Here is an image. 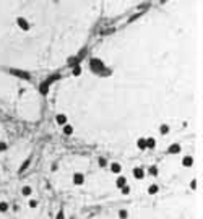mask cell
Segmentation results:
<instances>
[{"label":"cell","instance_id":"6","mask_svg":"<svg viewBox=\"0 0 203 219\" xmlns=\"http://www.w3.org/2000/svg\"><path fill=\"white\" fill-rule=\"evenodd\" d=\"M109 167H111V172H114V174H120V170H122V166L119 162H112Z\"/></svg>","mask_w":203,"mask_h":219},{"label":"cell","instance_id":"1","mask_svg":"<svg viewBox=\"0 0 203 219\" xmlns=\"http://www.w3.org/2000/svg\"><path fill=\"white\" fill-rule=\"evenodd\" d=\"M89 67L93 71H96V73H101V70L104 68V62L101 60V58H91L89 60Z\"/></svg>","mask_w":203,"mask_h":219},{"label":"cell","instance_id":"11","mask_svg":"<svg viewBox=\"0 0 203 219\" xmlns=\"http://www.w3.org/2000/svg\"><path fill=\"white\" fill-rule=\"evenodd\" d=\"M62 127H63L62 131L67 135V136H70V135L73 133V127H71V125H67V123H65V125H62Z\"/></svg>","mask_w":203,"mask_h":219},{"label":"cell","instance_id":"18","mask_svg":"<svg viewBox=\"0 0 203 219\" xmlns=\"http://www.w3.org/2000/svg\"><path fill=\"white\" fill-rule=\"evenodd\" d=\"M119 218H120V219H127V218H129V211L120 209V211H119Z\"/></svg>","mask_w":203,"mask_h":219},{"label":"cell","instance_id":"2","mask_svg":"<svg viewBox=\"0 0 203 219\" xmlns=\"http://www.w3.org/2000/svg\"><path fill=\"white\" fill-rule=\"evenodd\" d=\"M17 26H18L21 31H28V29H29V23H28V20L23 18V16L17 18Z\"/></svg>","mask_w":203,"mask_h":219},{"label":"cell","instance_id":"5","mask_svg":"<svg viewBox=\"0 0 203 219\" xmlns=\"http://www.w3.org/2000/svg\"><path fill=\"white\" fill-rule=\"evenodd\" d=\"M133 177L135 178H143L145 177V170H143L141 167H135L133 169Z\"/></svg>","mask_w":203,"mask_h":219},{"label":"cell","instance_id":"16","mask_svg":"<svg viewBox=\"0 0 203 219\" xmlns=\"http://www.w3.org/2000/svg\"><path fill=\"white\" fill-rule=\"evenodd\" d=\"M159 131H161V135H168L169 133V125H161L159 127Z\"/></svg>","mask_w":203,"mask_h":219},{"label":"cell","instance_id":"20","mask_svg":"<svg viewBox=\"0 0 203 219\" xmlns=\"http://www.w3.org/2000/svg\"><path fill=\"white\" fill-rule=\"evenodd\" d=\"M47 89H49V81H46V83H42V85H41V93L42 94H46Z\"/></svg>","mask_w":203,"mask_h":219},{"label":"cell","instance_id":"19","mask_svg":"<svg viewBox=\"0 0 203 219\" xmlns=\"http://www.w3.org/2000/svg\"><path fill=\"white\" fill-rule=\"evenodd\" d=\"M148 172H150V175H153V177H156V175H158V167H156V166H151Z\"/></svg>","mask_w":203,"mask_h":219},{"label":"cell","instance_id":"15","mask_svg":"<svg viewBox=\"0 0 203 219\" xmlns=\"http://www.w3.org/2000/svg\"><path fill=\"white\" fill-rule=\"evenodd\" d=\"M158 190H159V188H158V185H154V184L148 187V193H150V195H154V193H158Z\"/></svg>","mask_w":203,"mask_h":219},{"label":"cell","instance_id":"10","mask_svg":"<svg viewBox=\"0 0 203 219\" xmlns=\"http://www.w3.org/2000/svg\"><path fill=\"white\" fill-rule=\"evenodd\" d=\"M124 185H127V178L125 177H119L117 180H115V187H117V188H122Z\"/></svg>","mask_w":203,"mask_h":219},{"label":"cell","instance_id":"7","mask_svg":"<svg viewBox=\"0 0 203 219\" xmlns=\"http://www.w3.org/2000/svg\"><path fill=\"white\" fill-rule=\"evenodd\" d=\"M182 166H184V167L193 166V158H192V156H185L184 159H182Z\"/></svg>","mask_w":203,"mask_h":219},{"label":"cell","instance_id":"13","mask_svg":"<svg viewBox=\"0 0 203 219\" xmlns=\"http://www.w3.org/2000/svg\"><path fill=\"white\" fill-rule=\"evenodd\" d=\"M137 146H138V149H146V141H145V138H138V141H137Z\"/></svg>","mask_w":203,"mask_h":219},{"label":"cell","instance_id":"23","mask_svg":"<svg viewBox=\"0 0 203 219\" xmlns=\"http://www.w3.org/2000/svg\"><path fill=\"white\" fill-rule=\"evenodd\" d=\"M0 151H7V143L0 141Z\"/></svg>","mask_w":203,"mask_h":219},{"label":"cell","instance_id":"8","mask_svg":"<svg viewBox=\"0 0 203 219\" xmlns=\"http://www.w3.org/2000/svg\"><path fill=\"white\" fill-rule=\"evenodd\" d=\"M55 122H57L59 125H65L67 123V115L65 114H59L57 117H55Z\"/></svg>","mask_w":203,"mask_h":219},{"label":"cell","instance_id":"12","mask_svg":"<svg viewBox=\"0 0 203 219\" xmlns=\"http://www.w3.org/2000/svg\"><path fill=\"white\" fill-rule=\"evenodd\" d=\"M71 75H73V76H80V75H81V67H80V65H73V68H71Z\"/></svg>","mask_w":203,"mask_h":219},{"label":"cell","instance_id":"21","mask_svg":"<svg viewBox=\"0 0 203 219\" xmlns=\"http://www.w3.org/2000/svg\"><path fill=\"white\" fill-rule=\"evenodd\" d=\"M120 190H122V193H124V195H129V193H130V187H129V185H124Z\"/></svg>","mask_w":203,"mask_h":219},{"label":"cell","instance_id":"9","mask_svg":"<svg viewBox=\"0 0 203 219\" xmlns=\"http://www.w3.org/2000/svg\"><path fill=\"white\" fill-rule=\"evenodd\" d=\"M145 141H146V149H153L156 146V140L154 138H145Z\"/></svg>","mask_w":203,"mask_h":219},{"label":"cell","instance_id":"24","mask_svg":"<svg viewBox=\"0 0 203 219\" xmlns=\"http://www.w3.org/2000/svg\"><path fill=\"white\" fill-rule=\"evenodd\" d=\"M29 206H31V208H36V206H38V201L31 200V201H29Z\"/></svg>","mask_w":203,"mask_h":219},{"label":"cell","instance_id":"14","mask_svg":"<svg viewBox=\"0 0 203 219\" xmlns=\"http://www.w3.org/2000/svg\"><path fill=\"white\" fill-rule=\"evenodd\" d=\"M7 211H8V203L0 201V213H7Z\"/></svg>","mask_w":203,"mask_h":219},{"label":"cell","instance_id":"3","mask_svg":"<svg viewBox=\"0 0 203 219\" xmlns=\"http://www.w3.org/2000/svg\"><path fill=\"white\" fill-rule=\"evenodd\" d=\"M85 182V175L83 174H73V184L75 185H83Z\"/></svg>","mask_w":203,"mask_h":219},{"label":"cell","instance_id":"4","mask_svg":"<svg viewBox=\"0 0 203 219\" xmlns=\"http://www.w3.org/2000/svg\"><path fill=\"white\" fill-rule=\"evenodd\" d=\"M180 145H179V143H174V145H171L169 146V154H179L180 153Z\"/></svg>","mask_w":203,"mask_h":219},{"label":"cell","instance_id":"22","mask_svg":"<svg viewBox=\"0 0 203 219\" xmlns=\"http://www.w3.org/2000/svg\"><path fill=\"white\" fill-rule=\"evenodd\" d=\"M55 219H65V214H63V211H59L57 213V218Z\"/></svg>","mask_w":203,"mask_h":219},{"label":"cell","instance_id":"17","mask_svg":"<svg viewBox=\"0 0 203 219\" xmlns=\"http://www.w3.org/2000/svg\"><path fill=\"white\" fill-rule=\"evenodd\" d=\"M21 193L23 195H25V196H29V195H31V187H23V188H21Z\"/></svg>","mask_w":203,"mask_h":219},{"label":"cell","instance_id":"25","mask_svg":"<svg viewBox=\"0 0 203 219\" xmlns=\"http://www.w3.org/2000/svg\"><path fill=\"white\" fill-rule=\"evenodd\" d=\"M107 164V162H106V159H99V166H101V167H104Z\"/></svg>","mask_w":203,"mask_h":219},{"label":"cell","instance_id":"27","mask_svg":"<svg viewBox=\"0 0 203 219\" xmlns=\"http://www.w3.org/2000/svg\"><path fill=\"white\" fill-rule=\"evenodd\" d=\"M195 182H197V180H192V184H190V188H195V187H197V184H195Z\"/></svg>","mask_w":203,"mask_h":219},{"label":"cell","instance_id":"26","mask_svg":"<svg viewBox=\"0 0 203 219\" xmlns=\"http://www.w3.org/2000/svg\"><path fill=\"white\" fill-rule=\"evenodd\" d=\"M28 166H29V161H26V162H25V164H23V166H21V170H25V169H26V167H28Z\"/></svg>","mask_w":203,"mask_h":219}]
</instances>
